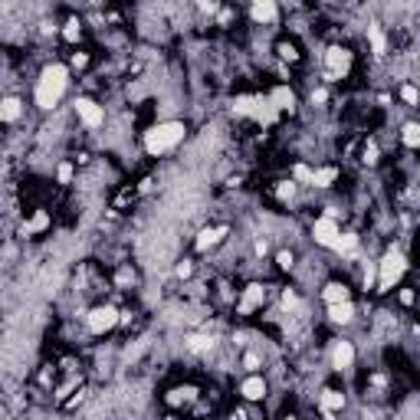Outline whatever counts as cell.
Wrapping results in <instances>:
<instances>
[{"label":"cell","instance_id":"cell-45","mask_svg":"<svg viewBox=\"0 0 420 420\" xmlns=\"http://www.w3.org/2000/svg\"><path fill=\"white\" fill-rule=\"evenodd\" d=\"M220 7H224V3H217V0H210V3H207V0H201V3H197V13H204V17H210V20H214Z\"/></svg>","mask_w":420,"mask_h":420},{"label":"cell","instance_id":"cell-8","mask_svg":"<svg viewBox=\"0 0 420 420\" xmlns=\"http://www.w3.org/2000/svg\"><path fill=\"white\" fill-rule=\"evenodd\" d=\"M226 237H230V224H207L194 233L191 249H194L197 256H207V253H214L220 243H226Z\"/></svg>","mask_w":420,"mask_h":420},{"label":"cell","instance_id":"cell-47","mask_svg":"<svg viewBox=\"0 0 420 420\" xmlns=\"http://www.w3.org/2000/svg\"><path fill=\"white\" fill-rule=\"evenodd\" d=\"M230 420H247V410L237 407V410H230Z\"/></svg>","mask_w":420,"mask_h":420},{"label":"cell","instance_id":"cell-27","mask_svg":"<svg viewBox=\"0 0 420 420\" xmlns=\"http://www.w3.org/2000/svg\"><path fill=\"white\" fill-rule=\"evenodd\" d=\"M273 197L280 201L282 207H289L296 197H299V184L296 181H289V178H282V181H276L273 184Z\"/></svg>","mask_w":420,"mask_h":420},{"label":"cell","instance_id":"cell-42","mask_svg":"<svg viewBox=\"0 0 420 420\" xmlns=\"http://www.w3.org/2000/svg\"><path fill=\"white\" fill-rule=\"evenodd\" d=\"M398 302L404 309H414V302H417V292L410 289V286H398Z\"/></svg>","mask_w":420,"mask_h":420},{"label":"cell","instance_id":"cell-37","mask_svg":"<svg viewBox=\"0 0 420 420\" xmlns=\"http://www.w3.org/2000/svg\"><path fill=\"white\" fill-rule=\"evenodd\" d=\"M289 181H296L302 187V184H309L312 181V164L309 161H296L292 164V171H289Z\"/></svg>","mask_w":420,"mask_h":420},{"label":"cell","instance_id":"cell-14","mask_svg":"<svg viewBox=\"0 0 420 420\" xmlns=\"http://www.w3.org/2000/svg\"><path fill=\"white\" fill-rule=\"evenodd\" d=\"M345 407H348V394H345V391L335 388V384L322 388V394H319V410H322L325 420H335Z\"/></svg>","mask_w":420,"mask_h":420},{"label":"cell","instance_id":"cell-28","mask_svg":"<svg viewBox=\"0 0 420 420\" xmlns=\"http://www.w3.org/2000/svg\"><path fill=\"white\" fill-rule=\"evenodd\" d=\"M368 46H371V53L381 59V56H388V36L381 30V23H371L368 27Z\"/></svg>","mask_w":420,"mask_h":420},{"label":"cell","instance_id":"cell-35","mask_svg":"<svg viewBox=\"0 0 420 420\" xmlns=\"http://www.w3.org/2000/svg\"><path fill=\"white\" fill-rule=\"evenodd\" d=\"M194 273H197V263L191 256H184V259H178V263H174V280L187 282V280H194Z\"/></svg>","mask_w":420,"mask_h":420},{"label":"cell","instance_id":"cell-36","mask_svg":"<svg viewBox=\"0 0 420 420\" xmlns=\"http://www.w3.org/2000/svg\"><path fill=\"white\" fill-rule=\"evenodd\" d=\"M398 99L404 102V108H417V102H420L417 86H414V82H400V86H398Z\"/></svg>","mask_w":420,"mask_h":420},{"label":"cell","instance_id":"cell-49","mask_svg":"<svg viewBox=\"0 0 420 420\" xmlns=\"http://www.w3.org/2000/svg\"><path fill=\"white\" fill-rule=\"evenodd\" d=\"M17 420H27V417H17Z\"/></svg>","mask_w":420,"mask_h":420},{"label":"cell","instance_id":"cell-6","mask_svg":"<svg viewBox=\"0 0 420 420\" xmlns=\"http://www.w3.org/2000/svg\"><path fill=\"white\" fill-rule=\"evenodd\" d=\"M270 302V286L266 282H259V280H253V282H247L243 289H240V296H237V315L240 319H249V315H256V312H263V305Z\"/></svg>","mask_w":420,"mask_h":420},{"label":"cell","instance_id":"cell-12","mask_svg":"<svg viewBox=\"0 0 420 420\" xmlns=\"http://www.w3.org/2000/svg\"><path fill=\"white\" fill-rule=\"evenodd\" d=\"M23 115H27V102H23L17 92L0 96V129H13V125H20Z\"/></svg>","mask_w":420,"mask_h":420},{"label":"cell","instance_id":"cell-20","mask_svg":"<svg viewBox=\"0 0 420 420\" xmlns=\"http://www.w3.org/2000/svg\"><path fill=\"white\" fill-rule=\"evenodd\" d=\"M319 296H322L325 305H342V302H355V299H352V286H348V282H342V280H328V282L322 286V292H319Z\"/></svg>","mask_w":420,"mask_h":420},{"label":"cell","instance_id":"cell-21","mask_svg":"<svg viewBox=\"0 0 420 420\" xmlns=\"http://www.w3.org/2000/svg\"><path fill=\"white\" fill-rule=\"evenodd\" d=\"M381 158H384L381 141H377L375 135L361 138V148H358V164H361V168H377V164H381Z\"/></svg>","mask_w":420,"mask_h":420},{"label":"cell","instance_id":"cell-24","mask_svg":"<svg viewBox=\"0 0 420 420\" xmlns=\"http://www.w3.org/2000/svg\"><path fill=\"white\" fill-rule=\"evenodd\" d=\"M358 247H361V237H358L355 230H342L338 233V240H335V253L338 256H345V259H355L358 256Z\"/></svg>","mask_w":420,"mask_h":420},{"label":"cell","instance_id":"cell-43","mask_svg":"<svg viewBox=\"0 0 420 420\" xmlns=\"http://www.w3.org/2000/svg\"><path fill=\"white\" fill-rule=\"evenodd\" d=\"M214 20H217V27H224V30H226L230 23L237 20V10H233V7H220V10H217V17H214Z\"/></svg>","mask_w":420,"mask_h":420},{"label":"cell","instance_id":"cell-2","mask_svg":"<svg viewBox=\"0 0 420 420\" xmlns=\"http://www.w3.org/2000/svg\"><path fill=\"white\" fill-rule=\"evenodd\" d=\"M184 138H187V125L181 119H164L145 129L141 148H145L148 158H164V154H174V151L181 148Z\"/></svg>","mask_w":420,"mask_h":420},{"label":"cell","instance_id":"cell-19","mask_svg":"<svg viewBox=\"0 0 420 420\" xmlns=\"http://www.w3.org/2000/svg\"><path fill=\"white\" fill-rule=\"evenodd\" d=\"M82 36H86V23H82V17H66L63 27H59V40H63L66 46H73V50H79V43H82Z\"/></svg>","mask_w":420,"mask_h":420},{"label":"cell","instance_id":"cell-41","mask_svg":"<svg viewBox=\"0 0 420 420\" xmlns=\"http://www.w3.org/2000/svg\"><path fill=\"white\" fill-rule=\"evenodd\" d=\"M73 178H75V164L59 161V168H56V184H73Z\"/></svg>","mask_w":420,"mask_h":420},{"label":"cell","instance_id":"cell-18","mask_svg":"<svg viewBox=\"0 0 420 420\" xmlns=\"http://www.w3.org/2000/svg\"><path fill=\"white\" fill-rule=\"evenodd\" d=\"M355 315H358V305H355V302L325 305V319H328V325H335V328H348V325L355 322Z\"/></svg>","mask_w":420,"mask_h":420},{"label":"cell","instance_id":"cell-40","mask_svg":"<svg viewBox=\"0 0 420 420\" xmlns=\"http://www.w3.org/2000/svg\"><path fill=\"white\" fill-rule=\"evenodd\" d=\"M56 375H59L56 365H43L40 368V375H36V384H40L43 391H53L56 388Z\"/></svg>","mask_w":420,"mask_h":420},{"label":"cell","instance_id":"cell-25","mask_svg":"<svg viewBox=\"0 0 420 420\" xmlns=\"http://www.w3.org/2000/svg\"><path fill=\"white\" fill-rule=\"evenodd\" d=\"M112 286L122 289V292L135 289V286H138V270H135L131 263H119V270L112 273Z\"/></svg>","mask_w":420,"mask_h":420},{"label":"cell","instance_id":"cell-39","mask_svg":"<svg viewBox=\"0 0 420 420\" xmlns=\"http://www.w3.org/2000/svg\"><path fill=\"white\" fill-rule=\"evenodd\" d=\"M86 398H89V388L82 384V388H75L73 394H69V398H66L63 404H59V410H75V407H82V404H86Z\"/></svg>","mask_w":420,"mask_h":420},{"label":"cell","instance_id":"cell-30","mask_svg":"<svg viewBox=\"0 0 420 420\" xmlns=\"http://www.w3.org/2000/svg\"><path fill=\"white\" fill-rule=\"evenodd\" d=\"M75 388H82V375H69L66 381H59V384L53 388V400H56V407H59V404H63V400L69 398V394H73Z\"/></svg>","mask_w":420,"mask_h":420},{"label":"cell","instance_id":"cell-16","mask_svg":"<svg viewBox=\"0 0 420 420\" xmlns=\"http://www.w3.org/2000/svg\"><path fill=\"white\" fill-rule=\"evenodd\" d=\"M266 102L273 106L276 115H296V106H299V99H296V92H292L289 86H276L270 96H266Z\"/></svg>","mask_w":420,"mask_h":420},{"label":"cell","instance_id":"cell-48","mask_svg":"<svg viewBox=\"0 0 420 420\" xmlns=\"http://www.w3.org/2000/svg\"><path fill=\"white\" fill-rule=\"evenodd\" d=\"M282 420H299V414H282Z\"/></svg>","mask_w":420,"mask_h":420},{"label":"cell","instance_id":"cell-32","mask_svg":"<svg viewBox=\"0 0 420 420\" xmlns=\"http://www.w3.org/2000/svg\"><path fill=\"white\" fill-rule=\"evenodd\" d=\"M400 145L407 151L420 148V125L417 122H404V125H400Z\"/></svg>","mask_w":420,"mask_h":420},{"label":"cell","instance_id":"cell-15","mask_svg":"<svg viewBox=\"0 0 420 420\" xmlns=\"http://www.w3.org/2000/svg\"><path fill=\"white\" fill-rule=\"evenodd\" d=\"M247 13L256 27H276L280 17H282V7L276 3V0H253V3L247 7Z\"/></svg>","mask_w":420,"mask_h":420},{"label":"cell","instance_id":"cell-5","mask_svg":"<svg viewBox=\"0 0 420 420\" xmlns=\"http://www.w3.org/2000/svg\"><path fill=\"white\" fill-rule=\"evenodd\" d=\"M82 322H86V332L92 335V338H106V335H112L122 325V309L115 302H96V305L82 315Z\"/></svg>","mask_w":420,"mask_h":420},{"label":"cell","instance_id":"cell-33","mask_svg":"<svg viewBox=\"0 0 420 420\" xmlns=\"http://www.w3.org/2000/svg\"><path fill=\"white\" fill-rule=\"evenodd\" d=\"M302 305V296H299V289H292V286H286V289H280V309L286 315H292L296 309Z\"/></svg>","mask_w":420,"mask_h":420},{"label":"cell","instance_id":"cell-3","mask_svg":"<svg viewBox=\"0 0 420 420\" xmlns=\"http://www.w3.org/2000/svg\"><path fill=\"white\" fill-rule=\"evenodd\" d=\"M410 263L407 256H404V249L400 247H388L384 249V256L375 263V292H394L404 282V276H407Z\"/></svg>","mask_w":420,"mask_h":420},{"label":"cell","instance_id":"cell-22","mask_svg":"<svg viewBox=\"0 0 420 420\" xmlns=\"http://www.w3.org/2000/svg\"><path fill=\"white\" fill-rule=\"evenodd\" d=\"M338 178H342L338 164H319V168H312V181H309V187H315V191H328V187H335Z\"/></svg>","mask_w":420,"mask_h":420},{"label":"cell","instance_id":"cell-26","mask_svg":"<svg viewBox=\"0 0 420 420\" xmlns=\"http://www.w3.org/2000/svg\"><path fill=\"white\" fill-rule=\"evenodd\" d=\"M276 56H280V63L286 66H299L302 63V50L296 40H289V36H282L280 43H276Z\"/></svg>","mask_w":420,"mask_h":420},{"label":"cell","instance_id":"cell-10","mask_svg":"<svg viewBox=\"0 0 420 420\" xmlns=\"http://www.w3.org/2000/svg\"><path fill=\"white\" fill-rule=\"evenodd\" d=\"M201 400V388L194 381H184V384H174V388L164 391V404L171 410H191Z\"/></svg>","mask_w":420,"mask_h":420},{"label":"cell","instance_id":"cell-38","mask_svg":"<svg viewBox=\"0 0 420 420\" xmlns=\"http://www.w3.org/2000/svg\"><path fill=\"white\" fill-rule=\"evenodd\" d=\"M273 263H276V270H280V273H292V270H296V253L282 247V249H276Z\"/></svg>","mask_w":420,"mask_h":420},{"label":"cell","instance_id":"cell-13","mask_svg":"<svg viewBox=\"0 0 420 420\" xmlns=\"http://www.w3.org/2000/svg\"><path fill=\"white\" fill-rule=\"evenodd\" d=\"M312 240H315V247H322V249H332L335 247V240H338V233H342V224L338 220H332V217H315L312 220Z\"/></svg>","mask_w":420,"mask_h":420},{"label":"cell","instance_id":"cell-9","mask_svg":"<svg viewBox=\"0 0 420 420\" xmlns=\"http://www.w3.org/2000/svg\"><path fill=\"white\" fill-rule=\"evenodd\" d=\"M328 361H332V371L338 375H348L358 361V348L352 338H335L332 348H328Z\"/></svg>","mask_w":420,"mask_h":420},{"label":"cell","instance_id":"cell-34","mask_svg":"<svg viewBox=\"0 0 420 420\" xmlns=\"http://www.w3.org/2000/svg\"><path fill=\"white\" fill-rule=\"evenodd\" d=\"M135 201H138V191H135L131 184H125V187H122L119 194L112 197V210H125V207H131Z\"/></svg>","mask_w":420,"mask_h":420},{"label":"cell","instance_id":"cell-46","mask_svg":"<svg viewBox=\"0 0 420 420\" xmlns=\"http://www.w3.org/2000/svg\"><path fill=\"white\" fill-rule=\"evenodd\" d=\"M309 102H312V106H322V102H328V89H325V86H322V89H315Z\"/></svg>","mask_w":420,"mask_h":420},{"label":"cell","instance_id":"cell-17","mask_svg":"<svg viewBox=\"0 0 420 420\" xmlns=\"http://www.w3.org/2000/svg\"><path fill=\"white\" fill-rule=\"evenodd\" d=\"M50 226H53V214L43 210V207H36V210L23 220L20 233H23V237H43V233H50Z\"/></svg>","mask_w":420,"mask_h":420},{"label":"cell","instance_id":"cell-11","mask_svg":"<svg viewBox=\"0 0 420 420\" xmlns=\"http://www.w3.org/2000/svg\"><path fill=\"white\" fill-rule=\"evenodd\" d=\"M237 394H240V400H243V404H263V400H266V394H270V381H266L263 375H243Z\"/></svg>","mask_w":420,"mask_h":420},{"label":"cell","instance_id":"cell-29","mask_svg":"<svg viewBox=\"0 0 420 420\" xmlns=\"http://www.w3.org/2000/svg\"><path fill=\"white\" fill-rule=\"evenodd\" d=\"M240 368H243V375H263V355H259L256 348H243Z\"/></svg>","mask_w":420,"mask_h":420},{"label":"cell","instance_id":"cell-7","mask_svg":"<svg viewBox=\"0 0 420 420\" xmlns=\"http://www.w3.org/2000/svg\"><path fill=\"white\" fill-rule=\"evenodd\" d=\"M73 112H75V119H79V125L86 131H99L102 125H106V106L99 102V99L92 96H79L73 102Z\"/></svg>","mask_w":420,"mask_h":420},{"label":"cell","instance_id":"cell-44","mask_svg":"<svg viewBox=\"0 0 420 420\" xmlns=\"http://www.w3.org/2000/svg\"><path fill=\"white\" fill-rule=\"evenodd\" d=\"M253 256H256V259H266V256H270V240H266V237H256V240H253Z\"/></svg>","mask_w":420,"mask_h":420},{"label":"cell","instance_id":"cell-4","mask_svg":"<svg viewBox=\"0 0 420 420\" xmlns=\"http://www.w3.org/2000/svg\"><path fill=\"white\" fill-rule=\"evenodd\" d=\"M355 73V50L345 43H328L322 53V79L328 86L345 82L348 75Z\"/></svg>","mask_w":420,"mask_h":420},{"label":"cell","instance_id":"cell-23","mask_svg":"<svg viewBox=\"0 0 420 420\" xmlns=\"http://www.w3.org/2000/svg\"><path fill=\"white\" fill-rule=\"evenodd\" d=\"M184 348H187L191 355H197V358H207L217 348V338H214V335H204V332H194V335H187V338H184Z\"/></svg>","mask_w":420,"mask_h":420},{"label":"cell","instance_id":"cell-31","mask_svg":"<svg viewBox=\"0 0 420 420\" xmlns=\"http://www.w3.org/2000/svg\"><path fill=\"white\" fill-rule=\"evenodd\" d=\"M66 66H69V73H86L89 66H92V53H89V50H82V46H79V50H73V53H69V59H66Z\"/></svg>","mask_w":420,"mask_h":420},{"label":"cell","instance_id":"cell-1","mask_svg":"<svg viewBox=\"0 0 420 420\" xmlns=\"http://www.w3.org/2000/svg\"><path fill=\"white\" fill-rule=\"evenodd\" d=\"M69 86H73V73L63 59H53L46 63L33 82V106L40 112H53V108L63 106V99L69 96Z\"/></svg>","mask_w":420,"mask_h":420}]
</instances>
